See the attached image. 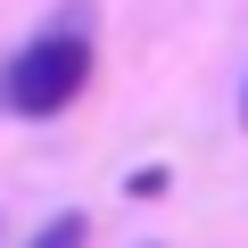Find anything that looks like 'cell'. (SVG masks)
Here are the masks:
<instances>
[{
  "mask_svg": "<svg viewBox=\"0 0 248 248\" xmlns=\"http://www.w3.org/2000/svg\"><path fill=\"white\" fill-rule=\"evenodd\" d=\"M83 83H91V33H83V17H58L50 33H33L9 58L0 99H9L17 116H58V108H75Z\"/></svg>",
  "mask_w": 248,
  "mask_h": 248,
  "instance_id": "6da1fadb",
  "label": "cell"
},
{
  "mask_svg": "<svg viewBox=\"0 0 248 248\" xmlns=\"http://www.w3.org/2000/svg\"><path fill=\"white\" fill-rule=\"evenodd\" d=\"M25 248H83V215H50V223L25 240Z\"/></svg>",
  "mask_w": 248,
  "mask_h": 248,
  "instance_id": "7a4b0ae2",
  "label": "cell"
},
{
  "mask_svg": "<svg viewBox=\"0 0 248 248\" xmlns=\"http://www.w3.org/2000/svg\"><path fill=\"white\" fill-rule=\"evenodd\" d=\"M240 124H248V99H240Z\"/></svg>",
  "mask_w": 248,
  "mask_h": 248,
  "instance_id": "3957f363",
  "label": "cell"
}]
</instances>
